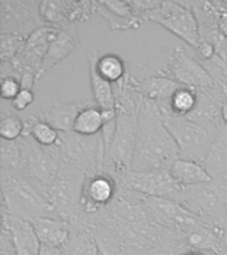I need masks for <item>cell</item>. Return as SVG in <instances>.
<instances>
[{
	"mask_svg": "<svg viewBox=\"0 0 227 255\" xmlns=\"http://www.w3.org/2000/svg\"><path fill=\"white\" fill-rule=\"evenodd\" d=\"M178 158V146L163 124L161 108L143 97L138 112L131 170H169L171 163Z\"/></svg>",
	"mask_w": 227,
	"mask_h": 255,
	"instance_id": "1",
	"label": "cell"
},
{
	"mask_svg": "<svg viewBox=\"0 0 227 255\" xmlns=\"http://www.w3.org/2000/svg\"><path fill=\"white\" fill-rule=\"evenodd\" d=\"M0 181L3 213L28 222L43 217L55 218L48 195L40 190L21 169L0 170Z\"/></svg>",
	"mask_w": 227,
	"mask_h": 255,
	"instance_id": "2",
	"label": "cell"
},
{
	"mask_svg": "<svg viewBox=\"0 0 227 255\" xmlns=\"http://www.w3.org/2000/svg\"><path fill=\"white\" fill-rule=\"evenodd\" d=\"M161 113L165 127L178 146L179 157L202 163L218 135L219 129L203 127L186 116L171 113L166 108H161Z\"/></svg>",
	"mask_w": 227,
	"mask_h": 255,
	"instance_id": "3",
	"label": "cell"
},
{
	"mask_svg": "<svg viewBox=\"0 0 227 255\" xmlns=\"http://www.w3.org/2000/svg\"><path fill=\"white\" fill-rule=\"evenodd\" d=\"M56 147L61 163L83 171L87 177L104 173L107 149L101 133L92 137L80 135L75 131L60 133Z\"/></svg>",
	"mask_w": 227,
	"mask_h": 255,
	"instance_id": "4",
	"label": "cell"
},
{
	"mask_svg": "<svg viewBox=\"0 0 227 255\" xmlns=\"http://www.w3.org/2000/svg\"><path fill=\"white\" fill-rule=\"evenodd\" d=\"M178 203L209 225L221 226L227 221V177L183 186Z\"/></svg>",
	"mask_w": 227,
	"mask_h": 255,
	"instance_id": "5",
	"label": "cell"
},
{
	"mask_svg": "<svg viewBox=\"0 0 227 255\" xmlns=\"http://www.w3.org/2000/svg\"><path fill=\"white\" fill-rule=\"evenodd\" d=\"M85 178L87 175L83 171L61 163L55 181L48 189V198L55 218L73 225L84 214L81 195Z\"/></svg>",
	"mask_w": 227,
	"mask_h": 255,
	"instance_id": "6",
	"label": "cell"
},
{
	"mask_svg": "<svg viewBox=\"0 0 227 255\" xmlns=\"http://www.w3.org/2000/svg\"><path fill=\"white\" fill-rule=\"evenodd\" d=\"M17 145L21 153V171L48 195V189L61 166L57 147L41 146L29 134L21 135Z\"/></svg>",
	"mask_w": 227,
	"mask_h": 255,
	"instance_id": "7",
	"label": "cell"
},
{
	"mask_svg": "<svg viewBox=\"0 0 227 255\" xmlns=\"http://www.w3.org/2000/svg\"><path fill=\"white\" fill-rule=\"evenodd\" d=\"M139 112V111H138ZM138 112L117 111V128L105 155L104 171L114 177L115 181L131 170L134 157L135 135Z\"/></svg>",
	"mask_w": 227,
	"mask_h": 255,
	"instance_id": "8",
	"label": "cell"
},
{
	"mask_svg": "<svg viewBox=\"0 0 227 255\" xmlns=\"http://www.w3.org/2000/svg\"><path fill=\"white\" fill-rule=\"evenodd\" d=\"M149 20L166 28L193 49L201 43L199 28L194 12L182 1H158L157 7L147 11L143 21Z\"/></svg>",
	"mask_w": 227,
	"mask_h": 255,
	"instance_id": "9",
	"label": "cell"
},
{
	"mask_svg": "<svg viewBox=\"0 0 227 255\" xmlns=\"http://www.w3.org/2000/svg\"><path fill=\"white\" fill-rule=\"evenodd\" d=\"M158 73L197 92L207 91L219 84V80L214 79L206 68L183 47L175 48L170 60Z\"/></svg>",
	"mask_w": 227,
	"mask_h": 255,
	"instance_id": "10",
	"label": "cell"
},
{
	"mask_svg": "<svg viewBox=\"0 0 227 255\" xmlns=\"http://www.w3.org/2000/svg\"><path fill=\"white\" fill-rule=\"evenodd\" d=\"M141 201L151 222L181 234H186L205 223V221L185 209L181 203L171 199L141 194Z\"/></svg>",
	"mask_w": 227,
	"mask_h": 255,
	"instance_id": "11",
	"label": "cell"
},
{
	"mask_svg": "<svg viewBox=\"0 0 227 255\" xmlns=\"http://www.w3.org/2000/svg\"><path fill=\"white\" fill-rule=\"evenodd\" d=\"M118 186L135 191L143 195L161 197V198L171 199L178 202L181 198L183 186L175 182L169 170L134 171L130 170L125 173L122 177L117 179Z\"/></svg>",
	"mask_w": 227,
	"mask_h": 255,
	"instance_id": "12",
	"label": "cell"
},
{
	"mask_svg": "<svg viewBox=\"0 0 227 255\" xmlns=\"http://www.w3.org/2000/svg\"><path fill=\"white\" fill-rule=\"evenodd\" d=\"M39 5L31 0H0V33L28 39L45 25L40 17Z\"/></svg>",
	"mask_w": 227,
	"mask_h": 255,
	"instance_id": "13",
	"label": "cell"
},
{
	"mask_svg": "<svg viewBox=\"0 0 227 255\" xmlns=\"http://www.w3.org/2000/svg\"><path fill=\"white\" fill-rule=\"evenodd\" d=\"M39 13L45 25L63 28L91 19L96 13V5L89 0H43L40 1Z\"/></svg>",
	"mask_w": 227,
	"mask_h": 255,
	"instance_id": "14",
	"label": "cell"
},
{
	"mask_svg": "<svg viewBox=\"0 0 227 255\" xmlns=\"http://www.w3.org/2000/svg\"><path fill=\"white\" fill-rule=\"evenodd\" d=\"M118 191V183L114 177L108 173L89 175L85 178L81 195V205L84 213L96 214L104 210L113 202Z\"/></svg>",
	"mask_w": 227,
	"mask_h": 255,
	"instance_id": "15",
	"label": "cell"
},
{
	"mask_svg": "<svg viewBox=\"0 0 227 255\" xmlns=\"http://www.w3.org/2000/svg\"><path fill=\"white\" fill-rule=\"evenodd\" d=\"M79 45L80 36L76 25H67V27L60 28L59 33L51 43V45L48 48L47 55L44 57L43 67L40 71V79L48 71H51L52 68L67 59Z\"/></svg>",
	"mask_w": 227,
	"mask_h": 255,
	"instance_id": "16",
	"label": "cell"
},
{
	"mask_svg": "<svg viewBox=\"0 0 227 255\" xmlns=\"http://www.w3.org/2000/svg\"><path fill=\"white\" fill-rule=\"evenodd\" d=\"M3 226L9 230L12 235V241L15 245V250L17 255H40L41 251V242L37 238L32 223L24 219L15 218L3 213Z\"/></svg>",
	"mask_w": 227,
	"mask_h": 255,
	"instance_id": "17",
	"label": "cell"
},
{
	"mask_svg": "<svg viewBox=\"0 0 227 255\" xmlns=\"http://www.w3.org/2000/svg\"><path fill=\"white\" fill-rule=\"evenodd\" d=\"M181 87L182 85H179L177 81L159 73L150 76L147 79L137 80V88L139 93L145 99H149L155 104H158L159 108H167L173 95Z\"/></svg>",
	"mask_w": 227,
	"mask_h": 255,
	"instance_id": "18",
	"label": "cell"
},
{
	"mask_svg": "<svg viewBox=\"0 0 227 255\" xmlns=\"http://www.w3.org/2000/svg\"><path fill=\"white\" fill-rule=\"evenodd\" d=\"M31 223L43 246L63 249L71 235V225L53 217L36 218Z\"/></svg>",
	"mask_w": 227,
	"mask_h": 255,
	"instance_id": "19",
	"label": "cell"
},
{
	"mask_svg": "<svg viewBox=\"0 0 227 255\" xmlns=\"http://www.w3.org/2000/svg\"><path fill=\"white\" fill-rule=\"evenodd\" d=\"M97 56H99V52L96 51L89 52V55H88L92 96H93L95 104L101 111H113L115 109L114 87H113V84L104 80L97 72V68H96Z\"/></svg>",
	"mask_w": 227,
	"mask_h": 255,
	"instance_id": "20",
	"label": "cell"
},
{
	"mask_svg": "<svg viewBox=\"0 0 227 255\" xmlns=\"http://www.w3.org/2000/svg\"><path fill=\"white\" fill-rule=\"evenodd\" d=\"M84 107V104L79 103H59L37 116L59 133H69L73 131L76 119Z\"/></svg>",
	"mask_w": 227,
	"mask_h": 255,
	"instance_id": "21",
	"label": "cell"
},
{
	"mask_svg": "<svg viewBox=\"0 0 227 255\" xmlns=\"http://www.w3.org/2000/svg\"><path fill=\"white\" fill-rule=\"evenodd\" d=\"M202 165L213 179L227 177V127L225 123L219 128L218 135Z\"/></svg>",
	"mask_w": 227,
	"mask_h": 255,
	"instance_id": "22",
	"label": "cell"
},
{
	"mask_svg": "<svg viewBox=\"0 0 227 255\" xmlns=\"http://www.w3.org/2000/svg\"><path fill=\"white\" fill-rule=\"evenodd\" d=\"M169 173L175 182L181 186L202 185V183L210 182L213 179L202 163L181 158V157L171 163V166L169 167Z\"/></svg>",
	"mask_w": 227,
	"mask_h": 255,
	"instance_id": "23",
	"label": "cell"
},
{
	"mask_svg": "<svg viewBox=\"0 0 227 255\" xmlns=\"http://www.w3.org/2000/svg\"><path fill=\"white\" fill-rule=\"evenodd\" d=\"M64 255H101L93 235L81 225H71V235L65 246Z\"/></svg>",
	"mask_w": 227,
	"mask_h": 255,
	"instance_id": "24",
	"label": "cell"
},
{
	"mask_svg": "<svg viewBox=\"0 0 227 255\" xmlns=\"http://www.w3.org/2000/svg\"><path fill=\"white\" fill-rule=\"evenodd\" d=\"M104 127L103 113L96 104H89L81 109L73 125V131L80 135H97Z\"/></svg>",
	"mask_w": 227,
	"mask_h": 255,
	"instance_id": "25",
	"label": "cell"
},
{
	"mask_svg": "<svg viewBox=\"0 0 227 255\" xmlns=\"http://www.w3.org/2000/svg\"><path fill=\"white\" fill-rule=\"evenodd\" d=\"M96 68L100 76L113 85L119 83L129 72L126 63L123 61L122 57L115 53H105V55L97 56Z\"/></svg>",
	"mask_w": 227,
	"mask_h": 255,
	"instance_id": "26",
	"label": "cell"
},
{
	"mask_svg": "<svg viewBox=\"0 0 227 255\" xmlns=\"http://www.w3.org/2000/svg\"><path fill=\"white\" fill-rule=\"evenodd\" d=\"M25 129L23 134H29L41 146L53 147L59 142L60 133L49 124L40 119L39 116H31L24 121Z\"/></svg>",
	"mask_w": 227,
	"mask_h": 255,
	"instance_id": "27",
	"label": "cell"
},
{
	"mask_svg": "<svg viewBox=\"0 0 227 255\" xmlns=\"http://www.w3.org/2000/svg\"><path fill=\"white\" fill-rule=\"evenodd\" d=\"M198 103V95L195 89L181 87L171 97L166 109L177 116H189L194 111Z\"/></svg>",
	"mask_w": 227,
	"mask_h": 255,
	"instance_id": "28",
	"label": "cell"
},
{
	"mask_svg": "<svg viewBox=\"0 0 227 255\" xmlns=\"http://www.w3.org/2000/svg\"><path fill=\"white\" fill-rule=\"evenodd\" d=\"M21 166V153L17 141L0 139V170H12Z\"/></svg>",
	"mask_w": 227,
	"mask_h": 255,
	"instance_id": "29",
	"label": "cell"
},
{
	"mask_svg": "<svg viewBox=\"0 0 227 255\" xmlns=\"http://www.w3.org/2000/svg\"><path fill=\"white\" fill-rule=\"evenodd\" d=\"M24 37L9 33H0V61L1 64L9 63L13 57L23 51L25 45Z\"/></svg>",
	"mask_w": 227,
	"mask_h": 255,
	"instance_id": "30",
	"label": "cell"
},
{
	"mask_svg": "<svg viewBox=\"0 0 227 255\" xmlns=\"http://www.w3.org/2000/svg\"><path fill=\"white\" fill-rule=\"evenodd\" d=\"M25 124L16 115H4L0 120V135L8 141H17L23 135Z\"/></svg>",
	"mask_w": 227,
	"mask_h": 255,
	"instance_id": "31",
	"label": "cell"
},
{
	"mask_svg": "<svg viewBox=\"0 0 227 255\" xmlns=\"http://www.w3.org/2000/svg\"><path fill=\"white\" fill-rule=\"evenodd\" d=\"M0 89H1V99L4 100H13L16 96L19 95V92L23 89L20 80L15 76H7V77H1V84H0Z\"/></svg>",
	"mask_w": 227,
	"mask_h": 255,
	"instance_id": "32",
	"label": "cell"
},
{
	"mask_svg": "<svg viewBox=\"0 0 227 255\" xmlns=\"http://www.w3.org/2000/svg\"><path fill=\"white\" fill-rule=\"evenodd\" d=\"M33 101H35V92H33V89H25V88H23L19 92V95L12 100L11 104L15 111L21 112L24 109H27Z\"/></svg>",
	"mask_w": 227,
	"mask_h": 255,
	"instance_id": "33",
	"label": "cell"
},
{
	"mask_svg": "<svg viewBox=\"0 0 227 255\" xmlns=\"http://www.w3.org/2000/svg\"><path fill=\"white\" fill-rule=\"evenodd\" d=\"M0 255H17L11 233L3 225H1V234H0Z\"/></svg>",
	"mask_w": 227,
	"mask_h": 255,
	"instance_id": "34",
	"label": "cell"
},
{
	"mask_svg": "<svg viewBox=\"0 0 227 255\" xmlns=\"http://www.w3.org/2000/svg\"><path fill=\"white\" fill-rule=\"evenodd\" d=\"M215 7H217L218 29L227 39V7L223 4V1H215Z\"/></svg>",
	"mask_w": 227,
	"mask_h": 255,
	"instance_id": "35",
	"label": "cell"
},
{
	"mask_svg": "<svg viewBox=\"0 0 227 255\" xmlns=\"http://www.w3.org/2000/svg\"><path fill=\"white\" fill-rule=\"evenodd\" d=\"M195 55L198 56V59L207 60V61H213L215 57V49L211 44L206 41H201L199 45L194 49Z\"/></svg>",
	"mask_w": 227,
	"mask_h": 255,
	"instance_id": "36",
	"label": "cell"
},
{
	"mask_svg": "<svg viewBox=\"0 0 227 255\" xmlns=\"http://www.w3.org/2000/svg\"><path fill=\"white\" fill-rule=\"evenodd\" d=\"M40 255H64V251L63 249H57V247L41 246Z\"/></svg>",
	"mask_w": 227,
	"mask_h": 255,
	"instance_id": "37",
	"label": "cell"
},
{
	"mask_svg": "<svg viewBox=\"0 0 227 255\" xmlns=\"http://www.w3.org/2000/svg\"><path fill=\"white\" fill-rule=\"evenodd\" d=\"M223 92H225V100L222 104V112H221V117L225 125L227 127V84L223 83Z\"/></svg>",
	"mask_w": 227,
	"mask_h": 255,
	"instance_id": "38",
	"label": "cell"
},
{
	"mask_svg": "<svg viewBox=\"0 0 227 255\" xmlns=\"http://www.w3.org/2000/svg\"><path fill=\"white\" fill-rule=\"evenodd\" d=\"M181 255H206V254H205V253H202V251L189 250V251H185V253H182Z\"/></svg>",
	"mask_w": 227,
	"mask_h": 255,
	"instance_id": "39",
	"label": "cell"
},
{
	"mask_svg": "<svg viewBox=\"0 0 227 255\" xmlns=\"http://www.w3.org/2000/svg\"><path fill=\"white\" fill-rule=\"evenodd\" d=\"M223 4H225V5H226V7H227V1H223Z\"/></svg>",
	"mask_w": 227,
	"mask_h": 255,
	"instance_id": "40",
	"label": "cell"
}]
</instances>
